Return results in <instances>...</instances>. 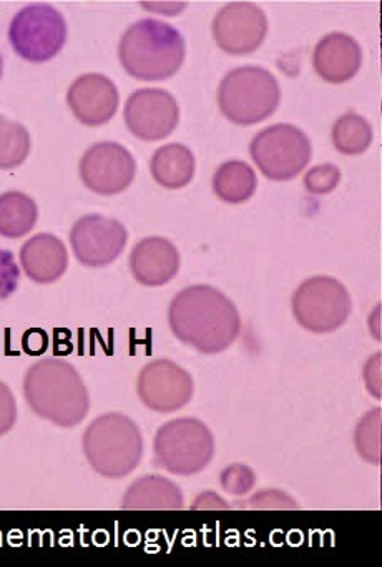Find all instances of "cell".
I'll return each instance as SVG.
<instances>
[{"instance_id":"6da1fadb","label":"cell","mask_w":382,"mask_h":567,"mask_svg":"<svg viewBox=\"0 0 382 567\" xmlns=\"http://www.w3.org/2000/svg\"><path fill=\"white\" fill-rule=\"evenodd\" d=\"M173 334L203 354H216L235 343L241 331L238 308L209 285L179 291L168 310Z\"/></svg>"},{"instance_id":"7a4b0ae2","label":"cell","mask_w":382,"mask_h":567,"mask_svg":"<svg viewBox=\"0 0 382 567\" xmlns=\"http://www.w3.org/2000/svg\"><path fill=\"white\" fill-rule=\"evenodd\" d=\"M23 396L37 416L60 427H73L85 420L90 394L79 371L59 358L32 364L23 378Z\"/></svg>"},{"instance_id":"3957f363","label":"cell","mask_w":382,"mask_h":567,"mask_svg":"<svg viewBox=\"0 0 382 567\" xmlns=\"http://www.w3.org/2000/svg\"><path fill=\"white\" fill-rule=\"evenodd\" d=\"M183 35L156 19L135 22L123 34L118 58L126 74L138 81L158 82L173 78L185 62Z\"/></svg>"},{"instance_id":"277c9868","label":"cell","mask_w":382,"mask_h":567,"mask_svg":"<svg viewBox=\"0 0 382 567\" xmlns=\"http://www.w3.org/2000/svg\"><path fill=\"white\" fill-rule=\"evenodd\" d=\"M82 444L90 466L109 480L128 476L143 457L142 431L125 414L96 417L83 433Z\"/></svg>"},{"instance_id":"5b68a950","label":"cell","mask_w":382,"mask_h":567,"mask_svg":"<svg viewBox=\"0 0 382 567\" xmlns=\"http://www.w3.org/2000/svg\"><path fill=\"white\" fill-rule=\"evenodd\" d=\"M281 89L271 72L262 68L235 69L223 79L218 89L221 114L236 125L259 124L278 111Z\"/></svg>"},{"instance_id":"8992f818","label":"cell","mask_w":382,"mask_h":567,"mask_svg":"<svg viewBox=\"0 0 382 567\" xmlns=\"http://www.w3.org/2000/svg\"><path fill=\"white\" fill-rule=\"evenodd\" d=\"M155 463L176 476L202 473L215 456V437L196 417H179L159 426L153 440Z\"/></svg>"},{"instance_id":"52a82bcc","label":"cell","mask_w":382,"mask_h":567,"mask_svg":"<svg viewBox=\"0 0 382 567\" xmlns=\"http://www.w3.org/2000/svg\"><path fill=\"white\" fill-rule=\"evenodd\" d=\"M13 52L23 61H52L66 42V22L52 6L32 4L17 12L9 25Z\"/></svg>"},{"instance_id":"ba28073f","label":"cell","mask_w":382,"mask_h":567,"mask_svg":"<svg viewBox=\"0 0 382 567\" xmlns=\"http://www.w3.org/2000/svg\"><path fill=\"white\" fill-rule=\"evenodd\" d=\"M252 162L269 181L288 182L298 177L311 161V142L295 125L278 124L252 138Z\"/></svg>"},{"instance_id":"9c48e42d","label":"cell","mask_w":382,"mask_h":567,"mask_svg":"<svg viewBox=\"0 0 382 567\" xmlns=\"http://www.w3.org/2000/svg\"><path fill=\"white\" fill-rule=\"evenodd\" d=\"M296 321L311 333H331L351 315L349 291L331 277H312L302 281L292 295Z\"/></svg>"},{"instance_id":"30bf717a","label":"cell","mask_w":382,"mask_h":567,"mask_svg":"<svg viewBox=\"0 0 382 567\" xmlns=\"http://www.w3.org/2000/svg\"><path fill=\"white\" fill-rule=\"evenodd\" d=\"M128 231L115 218L85 215L70 231V245L80 264L102 268L113 264L123 254Z\"/></svg>"},{"instance_id":"8fae6325","label":"cell","mask_w":382,"mask_h":567,"mask_svg":"<svg viewBox=\"0 0 382 567\" xmlns=\"http://www.w3.org/2000/svg\"><path fill=\"white\" fill-rule=\"evenodd\" d=\"M135 174V158L115 142L93 145L80 162V177L85 187L106 197L125 192L133 184Z\"/></svg>"},{"instance_id":"7c38bea8","label":"cell","mask_w":382,"mask_h":567,"mask_svg":"<svg viewBox=\"0 0 382 567\" xmlns=\"http://www.w3.org/2000/svg\"><path fill=\"white\" fill-rule=\"evenodd\" d=\"M123 117L136 138L158 142L175 132L179 107L175 97L163 89H140L126 101Z\"/></svg>"},{"instance_id":"4fadbf2b","label":"cell","mask_w":382,"mask_h":567,"mask_svg":"<svg viewBox=\"0 0 382 567\" xmlns=\"http://www.w3.org/2000/svg\"><path fill=\"white\" fill-rule=\"evenodd\" d=\"M268 35V19L262 9L251 2H231L216 14L213 38L229 55L252 54Z\"/></svg>"},{"instance_id":"5bb4252c","label":"cell","mask_w":382,"mask_h":567,"mask_svg":"<svg viewBox=\"0 0 382 567\" xmlns=\"http://www.w3.org/2000/svg\"><path fill=\"white\" fill-rule=\"evenodd\" d=\"M136 391L140 400L156 413L182 410L192 400L195 384L192 374L169 360L146 364L138 374Z\"/></svg>"},{"instance_id":"9a60e30c","label":"cell","mask_w":382,"mask_h":567,"mask_svg":"<svg viewBox=\"0 0 382 567\" xmlns=\"http://www.w3.org/2000/svg\"><path fill=\"white\" fill-rule=\"evenodd\" d=\"M118 91L102 74H85L70 85L66 104L76 121L86 127H100L112 121L118 111Z\"/></svg>"},{"instance_id":"2e32d148","label":"cell","mask_w":382,"mask_h":567,"mask_svg":"<svg viewBox=\"0 0 382 567\" xmlns=\"http://www.w3.org/2000/svg\"><path fill=\"white\" fill-rule=\"evenodd\" d=\"M130 270L140 285L163 287L178 274V250L166 238H143L130 254Z\"/></svg>"},{"instance_id":"e0dca14e","label":"cell","mask_w":382,"mask_h":567,"mask_svg":"<svg viewBox=\"0 0 382 567\" xmlns=\"http://www.w3.org/2000/svg\"><path fill=\"white\" fill-rule=\"evenodd\" d=\"M362 64L361 45L351 35L332 32L316 45L312 65L316 74L329 84L351 81Z\"/></svg>"},{"instance_id":"ac0fdd59","label":"cell","mask_w":382,"mask_h":567,"mask_svg":"<svg viewBox=\"0 0 382 567\" xmlns=\"http://www.w3.org/2000/svg\"><path fill=\"white\" fill-rule=\"evenodd\" d=\"M20 264L30 280L39 285H49L65 274L69 267V254L60 238L50 234H40L22 245Z\"/></svg>"},{"instance_id":"d6986e66","label":"cell","mask_w":382,"mask_h":567,"mask_svg":"<svg viewBox=\"0 0 382 567\" xmlns=\"http://www.w3.org/2000/svg\"><path fill=\"white\" fill-rule=\"evenodd\" d=\"M185 501L178 486L168 477L149 476L140 477L126 489L123 496V509H183Z\"/></svg>"},{"instance_id":"ffe728a7","label":"cell","mask_w":382,"mask_h":567,"mask_svg":"<svg viewBox=\"0 0 382 567\" xmlns=\"http://www.w3.org/2000/svg\"><path fill=\"white\" fill-rule=\"evenodd\" d=\"M149 171L156 184L168 190H178L195 177V155L185 145H165L153 154Z\"/></svg>"},{"instance_id":"44dd1931","label":"cell","mask_w":382,"mask_h":567,"mask_svg":"<svg viewBox=\"0 0 382 567\" xmlns=\"http://www.w3.org/2000/svg\"><path fill=\"white\" fill-rule=\"evenodd\" d=\"M39 208L29 195L22 192H6L0 195V235L6 238L25 237L35 227Z\"/></svg>"},{"instance_id":"7402d4cb","label":"cell","mask_w":382,"mask_h":567,"mask_svg":"<svg viewBox=\"0 0 382 567\" xmlns=\"http://www.w3.org/2000/svg\"><path fill=\"white\" fill-rule=\"evenodd\" d=\"M258 178L245 162H226L213 177V190L226 204L238 205L248 202L255 194Z\"/></svg>"},{"instance_id":"603a6c76","label":"cell","mask_w":382,"mask_h":567,"mask_svg":"<svg viewBox=\"0 0 382 567\" xmlns=\"http://www.w3.org/2000/svg\"><path fill=\"white\" fill-rule=\"evenodd\" d=\"M332 144L344 155L364 154L372 144V127L364 117L349 112L335 121Z\"/></svg>"},{"instance_id":"cb8c5ba5","label":"cell","mask_w":382,"mask_h":567,"mask_svg":"<svg viewBox=\"0 0 382 567\" xmlns=\"http://www.w3.org/2000/svg\"><path fill=\"white\" fill-rule=\"evenodd\" d=\"M30 154V135L23 125L0 115V171L20 167Z\"/></svg>"},{"instance_id":"d4e9b609","label":"cell","mask_w":382,"mask_h":567,"mask_svg":"<svg viewBox=\"0 0 382 567\" xmlns=\"http://www.w3.org/2000/svg\"><path fill=\"white\" fill-rule=\"evenodd\" d=\"M355 450L372 464L381 463V408L369 411L355 427Z\"/></svg>"},{"instance_id":"484cf974","label":"cell","mask_w":382,"mask_h":567,"mask_svg":"<svg viewBox=\"0 0 382 567\" xmlns=\"http://www.w3.org/2000/svg\"><path fill=\"white\" fill-rule=\"evenodd\" d=\"M341 182V172L335 165L324 164L312 167L306 174L304 187L312 195H328L338 187Z\"/></svg>"},{"instance_id":"4316f807","label":"cell","mask_w":382,"mask_h":567,"mask_svg":"<svg viewBox=\"0 0 382 567\" xmlns=\"http://www.w3.org/2000/svg\"><path fill=\"white\" fill-rule=\"evenodd\" d=\"M255 473L245 464H231L223 470L221 476H219L223 489L233 496H242V494L249 493L255 486Z\"/></svg>"},{"instance_id":"83f0119b","label":"cell","mask_w":382,"mask_h":567,"mask_svg":"<svg viewBox=\"0 0 382 567\" xmlns=\"http://www.w3.org/2000/svg\"><path fill=\"white\" fill-rule=\"evenodd\" d=\"M235 506L252 509H298L299 504L285 491L265 489L249 497L246 503H236Z\"/></svg>"},{"instance_id":"f1b7e54d","label":"cell","mask_w":382,"mask_h":567,"mask_svg":"<svg viewBox=\"0 0 382 567\" xmlns=\"http://www.w3.org/2000/svg\"><path fill=\"white\" fill-rule=\"evenodd\" d=\"M19 280V265L12 251L0 250V300H7L16 293Z\"/></svg>"},{"instance_id":"f546056e","label":"cell","mask_w":382,"mask_h":567,"mask_svg":"<svg viewBox=\"0 0 382 567\" xmlns=\"http://www.w3.org/2000/svg\"><path fill=\"white\" fill-rule=\"evenodd\" d=\"M17 421V404L12 391L0 381V436L9 433Z\"/></svg>"},{"instance_id":"4dcf8cb0","label":"cell","mask_w":382,"mask_h":567,"mask_svg":"<svg viewBox=\"0 0 382 567\" xmlns=\"http://www.w3.org/2000/svg\"><path fill=\"white\" fill-rule=\"evenodd\" d=\"M193 509H226L228 503L221 499L216 493L206 491V493L199 494L196 497L195 503L192 504Z\"/></svg>"},{"instance_id":"1f68e13d","label":"cell","mask_w":382,"mask_h":567,"mask_svg":"<svg viewBox=\"0 0 382 567\" xmlns=\"http://www.w3.org/2000/svg\"><path fill=\"white\" fill-rule=\"evenodd\" d=\"M2 69H3V62H2V55H0V78H2Z\"/></svg>"}]
</instances>
